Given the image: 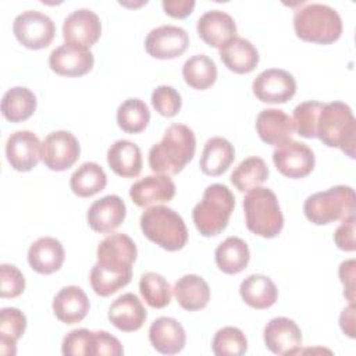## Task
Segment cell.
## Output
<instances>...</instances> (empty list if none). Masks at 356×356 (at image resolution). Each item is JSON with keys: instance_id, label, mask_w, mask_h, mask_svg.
Segmentation results:
<instances>
[{"instance_id": "ffe728a7", "label": "cell", "mask_w": 356, "mask_h": 356, "mask_svg": "<svg viewBox=\"0 0 356 356\" xmlns=\"http://www.w3.org/2000/svg\"><path fill=\"white\" fill-rule=\"evenodd\" d=\"M196 29L204 43L218 49L236 36V24L234 18L221 10L206 11L197 19Z\"/></svg>"}, {"instance_id": "ba28073f", "label": "cell", "mask_w": 356, "mask_h": 356, "mask_svg": "<svg viewBox=\"0 0 356 356\" xmlns=\"http://www.w3.org/2000/svg\"><path fill=\"white\" fill-rule=\"evenodd\" d=\"M355 202L353 188L337 185L310 195L303 203V211L309 221L316 225H324L353 216Z\"/></svg>"}, {"instance_id": "ee69618b", "label": "cell", "mask_w": 356, "mask_h": 356, "mask_svg": "<svg viewBox=\"0 0 356 356\" xmlns=\"http://www.w3.org/2000/svg\"><path fill=\"white\" fill-rule=\"evenodd\" d=\"M355 222L356 217L349 216L342 220L341 225L337 228L334 234V241L335 245L345 252H353L356 249V242H355Z\"/></svg>"}, {"instance_id": "f6af8a7d", "label": "cell", "mask_w": 356, "mask_h": 356, "mask_svg": "<svg viewBox=\"0 0 356 356\" xmlns=\"http://www.w3.org/2000/svg\"><path fill=\"white\" fill-rule=\"evenodd\" d=\"M96 332V355H108V356H121L124 353L121 342L107 331H95Z\"/></svg>"}, {"instance_id": "d590c367", "label": "cell", "mask_w": 356, "mask_h": 356, "mask_svg": "<svg viewBox=\"0 0 356 356\" xmlns=\"http://www.w3.org/2000/svg\"><path fill=\"white\" fill-rule=\"evenodd\" d=\"M268 167L260 157L252 156L242 160L231 174V182L239 192L250 191L268 178Z\"/></svg>"}, {"instance_id": "8fae6325", "label": "cell", "mask_w": 356, "mask_h": 356, "mask_svg": "<svg viewBox=\"0 0 356 356\" xmlns=\"http://www.w3.org/2000/svg\"><path fill=\"white\" fill-rule=\"evenodd\" d=\"M252 89L260 102L286 103L296 93V81L285 70L268 68L253 79Z\"/></svg>"}, {"instance_id": "74e56055", "label": "cell", "mask_w": 356, "mask_h": 356, "mask_svg": "<svg viewBox=\"0 0 356 356\" xmlns=\"http://www.w3.org/2000/svg\"><path fill=\"white\" fill-rule=\"evenodd\" d=\"M139 291L150 307L163 309L171 300V286L168 281L157 273H146L140 277Z\"/></svg>"}, {"instance_id": "3957f363", "label": "cell", "mask_w": 356, "mask_h": 356, "mask_svg": "<svg viewBox=\"0 0 356 356\" xmlns=\"http://www.w3.org/2000/svg\"><path fill=\"white\" fill-rule=\"evenodd\" d=\"M317 138L330 147H339L355 159L356 120L352 108L343 102L323 104L317 122Z\"/></svg>"}, {"instance_id": "bcb514c9", "label": "cell", "mask_w": 356, "mask_h": 356, "mask_svg": "<svg viewBox=\"0 0 356 356\" xmlns=\"http://www.w3.org/2000/svg\"><path fill=\"white\" fill-rule=\"evenodd\" d=\"M339 278L345 286L343 296L349 303H355V260L349 259L339 266Z\"/></svg>"}, {"instance_id": "52a82bcc", "label": "cell", "mask_w": 356, "mask_h": 356, "mask_svg": "<svg viewBox=\"0 0 356 356\" xmlns=\"http://www.w3.org/2000/svg\"><path fill=\"white\" fill-rule=\"evenodd\" d=\"M245 222L250 232L274 238L284 227V216L281 213L275 193L263 186L250 189L243 199Z\"/></svg>"}, {"instance_id": "d6986e66", "label": "cell", "mask_w": 356, "mask_h": 356, "mask_svg": "<svg viewBox=\"0 0 356 356\" xmlns=\"http://www.w3.org/2000/svg\"><path fill=\"white\" fill-rule=\"evenodd\" d=\"M127 207L117 195H107L95 200L86 214L89 227L100 234H108L125 220Z\"/></svg>"}, {"instance_id": "7a4b0ae2", "label": "cell", "mask_w": 356, "mask_h": 356, "mask_svg": "<svg viewBox=\"0 0 356 356\" xmlns=\"http://www.w3.org/2000/svg\"><path fill=\"white\" fill-rule=\"evenodd\" d=\"M196 138L184 124H171L160 142L149 150V165L156 174L175 175L193 159Z\"/></svg>"}, {"instance_id": "7bdbcfd3", "label": "cell", "mask_w": 356, "mask_h": 356, "mask_svg": "<svg viewBox=\"0 0 356 356\" xmlns=\"http://www.w3.org/2000/svg\"><path fill=\"white\" fill-rule=\"evenodd\" d=\"M25 289V278L14 264L3 263L0 266V296L17 298Z\"/></svg>"}, {"instance_id": "d4e9b609", "label": "cell", "mask_w": 356, "mask_h": 356, "mask_svg": "<svg viewBox=\"0 0 356 356\" xmlns=\"http://www.w3.org/2000/svg\"><path fill=\"white\" fill-rule=\"evenodd\" d=\"M64 257L65 253L61 242L51 236L36 239L28 249V263L39 274H51L60 270Z\"/></svg>"}, {"instance_id": "1f68e13d", "label": "cell", "mask_w": 356, "mask_h": 356, "mask_svg": "<svg viewBox=\"0 0 356 356\" xmlns=\"http://www.w3.org/2000/svg\"><path fill=\"white\" fill-rule=\"evenodd\" d=\"M107 185V175L97 163L81 164L70 178L71 191L79 197H90Z\"/></svg>"}, {"instance_id": "5bb4252c", "label": "cell", "mask_w": 356, "mask_h": 356, "mask_svg": "<svg viewBox=\"0 0 356 356\" xmlns=\"http://www.w3.org/2000/svg\"><path fill=\"white\" fill-rule=\"evenodd\" d=\"M102 35L100 18L89 8H78L67 15L63 24L65 43L89 49Z\"/></svg>"}, {"instance_id": "277c9868", "label": "cell", "mask_w": 356, "mask_h": 356, "mask_svg": "<svg viewBox=\"0 0 356 356\" xmlns=\"http://www.w3.org/2000/svg\"><path fill=\"white\" fill-rule=\"evenodd\" d=\"M293 29L302 40L330 44L339 39L342 19L335 8L321 3H310L295 11Z\"/></svg>"}, {"instance_id": "d6a6232c", "label": "cell", "mask_w": 356, "mask_h": 356, "mask_svg": "<svg viewBox=\"0 0 356 356\" xmlns=\"http://www.w3.org/2000/svg\"><path fill=\"white\" fill-rule=\"evenodd\" d=\"M26 328L25 314L15 307H3L0 310V352L6 356L17 353V341Z\"/></svg>"}, {"instance_id": "7402d4cb", "label": "cell", "mask_w": 356, "mask_h": 356, "mask_svg": "<svg viewBox=\"0 0 356 356\" xmlns=\"http://www.w3.org/2000/svg\"><path fill=\"white\" fill-rule=\"evenodd\" d=\"M256 131L263 142L278 147L292 139V118L280 108H264L256 118Z\"/></svg>"}, {"instance_id": "44dd1931", "label": "cell", "mask_w": 356, "mask_h": 356, "mask_svg": "<svg viewBox=\"0 0 356 356\" xmlns=\"http://www.w3.org/2000/svg\"><path fill=\"white\" fill-rule=\"evenodd\" d=\"M147 318V312L139 298L131 292L118 296L108 307V320L124 332H132L142 328Z\"/></svg>"}, {"instance_id": "2e32d148", "label": "cell", "mask_w": 356, "mask_h": 356, "mask_svg": "<svg viewBox=\"0 0 356 356\" xmlns=\"http://www.w3.org/2000/svg\"><path fill=\"white\" fill-rule=\"evenodd\" d=\"M40 140L32 131H17L6 143V156L17 171H31L40 160Z\"/></svg>"}, {"instance_id": "603a6c76", "label": "cell", "mask_w": 356, "mask_h": 356, "mask_svg": "<svg viewBox=\"0 0 356 356\" xmlns=\"http://www.w3.org/2000/svg\"><path fill=\"white\" fill-rule=\"evenodd\" d=\"M149 341L157 352L163 355H175L184 349L186 334L181 323L175 318L159 317L150 324Z\"/></svg>"}, {"instance_id": "7dc6e473", "label": "cell", "mask_w": 356, "mask_h": 356, "mask_svg": "<svg viewBox=\"0 0 356 356\" xmlns=\"http://www.w3.org/2000/svg\"><path fill=\"white\" fill-rule=\"evenodd\" d=\"M161 6L165 14H168L170 17L185 18L193 11L195 1L193 0H163Z\"/></svg>"}, {"instance_id": "9c48e42d", "label": "cell", "mask_w": 356, "mask_h": 356, "mask_svg": "<svg viewBox=\"0 0 356 356\" xmlns=\"http://www.w3.org/2000/svg\"><path fill=\"white\" fill-rule=\"evenodd\" d=\"M13 32L21 44L28 49L39 50L51 43L56 25L49 15L36 10H26L15 17Z\"/></svg>"}, {"instance_id": "6da1fadb", "label": "cell", "mask_w": 356, "mask_h": 356, "mask_svg": "<svg viewBox=\"0 0 356 356\" xmlns=\"http://www.w3.org/2000/svg\"><path fill=\"white\" fill-rule=\"evenodd\" d=\"M97 263L90 270V285L96 295L107 298L131 282L138 249L125 234H111L97 246Z\"/></svg>"}, {"instance_id": "8d00e7d4", "label": "cell", "mask_w": 356, "mask_h": 356, "mask_svg": "<svg viewBox=\"0 0 356 356\" xmlns=\"http://www.w3.org/2000/svg\"><path fill=\"white\" fill-rule=\"evenodd\" d=\"M150 120L147 104L140 99H127L117 110V124L128 134L142 132Z\"/></svg>"}, {"instance_id": "ac0fdd59", "label": "cell", "mask_w": 356, "mask_h": 356, "mask_svg": "<svg viewBox=\"0 0 356 356\" xmlns=\"http://www.w3.org/2000/svg\"><path fill=\"white\" fill-rule=\"evenodd\" d=\"M129 196L139 207L156 206L170 202L175 196V184L165 174L147 175L131 186Z\"/></svg>"}, {"instance_id": "f35d334b", "label": "cell", "mask_w": 356, "mask_h": 356, "mask_svg": "<svg viewBox=\"0 0 356 356\" xmlns=\"http://www.w3.org/2000/svg\"><path fill=\"white\" fill-rule=\"evenodd\" d=\"M211 349L217 356H242L248 350V339L236 327H224L214 334Z\"/></svg>"}, {"instance_id": "4fadbf2b", "label": "cell", "mask_w": 356, "mask_h": 356, "mask_svg": "<svg viewBox=\"0 0 356 356\" xmlns=\"http://www.w3.org/2000/svg\"><path fill=\"white\" fill-rule=\"evenodd\" d=\"M189 36L185 29L175 25H161L152 29L145 39L146 51L160 60H171L185 53Z\"/></svg>"}, {"instance_id": "cb8c5ba5", "label": "cell", "mask_w": 356, "mask_h": 356, "mask_svg": "<svg viewBox=\"0 0 356 356\" xmlns=\"http://www.w3.org/2000/svg\"><path fill=\"white\" fill-rule=\"evenodd\" d=\"M90 303L82 288L76 285H68L58 291L53 299V312L56 317L65 324H75L82 321Z\"/></svg>"}, {"instance_id": "ab89813d", "label": "cell", "mask_w": 356, "mask_h": 356, "mask_svg": "<svg viewBox=\"0 0 356 356\" xmlns=\"http://www.w3.org/2000/svg\"><path fill=\"white\" fill-rule=\"evenodd\" d=\"M321 108L323 103L314 100L298 104L293 108L292 114L293 131H296L298 135H300L302 138H317V122Z\"/></svg>"}, {"instance_id": "f546056e", "label": "cell", "mask_w": 356, "mask_h": 356, "mask_svg": "<svg viewBox=\"0 0 356 356\" xmlns=\"http://www.w3.org/2000/svg\"><path fill=\"white\" fill-rule=\"evenodd\" d=\"M239 293L246 305L259 310L271 307L278 298L275 284L271 278L261 274L246 277L239 285Z\"/></svg>"}, {"instance_id": "8992f818", "label": "cell", "mask_w": 356, "mask_h": 356, "mask_svg": "<svg viewBox=\"0 0 356 356\" xmlns=\"http://www.w3.org/2000/svg\"><path fill=\"white\" fill-rule=\"evenodd\" d=\"M139 222L143 235L168 252L179 250L186 245V225L182 217L167 206L149 207L142 213Z\"/></svg>"}, {"instance_id": "b9f144b4", "label": "cell", "mask_w": 356, "mask_h": 356, "mask_svg": "<svg viewBox=\"0 0 356 356\" xmlns=\"http://www.w3.org/2000/svg\"><path fill=\"white\" fill-rule=\"evenodd\" d=\"M152 104L154 110L164 117H174L181 110V95L167 85L157 86L152 93Z\"/></svg>"}, {"instance_id": "836d02e7", "label": "cell", "mask_w": 356, "mask_h": 356, "mask_svg": "<svg viewBox=\"0 0 356 356\" xmlns=\"http://www.w3.org/2000/svg\"><path fill=\"white\" fill-rule=\"evenodd\" d=\"M36 110V97L25 86H14L8 89L1 100V114L11 122L28 120Z\"/></svg>"}, {"instance_id": "30bf717a", "label": "cell", "mask_w": 356, "mask_h": 356, "mask_svg": "<svg viewBox=\"0 0 356 356\" xmlns=\"http://www.w3.org/2000/svg\"><path fill=\"white\" fill-rule=\"evenodd\" d=\"M79 153V142L68 131H54L49 134L40 146V160L53 171H64L72 167Z\"/></svg>"}, {"instance_id": "9a60e30c", "label": "cell", "mask_w": 356, "mask_h": 356, "mask_svg": "<svg viewBox=\"0 0 356 356\" xmlns=\"http://www.w3.org/2000/svg\"><path fill=\"white\" fill-rule=\"evenodd\" d=\"M93 53L75 44H61L49 56L51 71L63 76H82L93 68Z\"/></svg>"}, {"instance_id": "484cf974", "label": "cell", "mask_w": 356, "mask_h": 356, "mask_svg": "<svg viewBox=\"0 0 356 356\" xmlns=\"http://www.w3.org/2000/svg\"><path fill=\"white\" fill-rule=\"evenodd\" d=\"M220 58L235 74L252 72L259 64V51L248 39L235 36L220 49Z\"/></svg>"}, {"instance_id": "5b68a950", "label": "cell", "mask_w": 356, "mask_h": 356, "mask_svg": "<svg viewBox=\"0 0 356 356\" xmlns=\"http://www.w3.org/2000/svg\"><path fill=\"white\" fill-rule=\"evenodd\" d=\"M235 207V196L222 184L209 185L202 200L193 207L192 218L196 229L203 236H216L221 234L229 221Z\"/></svg>"}, {"instance_id": "f1b7e54d", "label": "cell", "mask_w": 356, "mask_h": 356, "mask_svg": "<svg viewBox=\"0 0 356 356\" xmlns=\"http://www.w3.org/2000/svg\"><path fill=\"white\" fill-rule=\"evenodd\" d=\"M174 295L182 309L196 312L207 306L210 300V288L200 275L186 274L175 282Z\"/></svg>"}, {"instance_id": "c3c4849f", "label": "cell", "mask_w": 356, "mask_h": 356, "mask_svg": "<svg viewBox=\"0 0 356 356\" xmlns=\"http://www.w3.org/2000/svg\"><path fill=\"white\" fill-rule=\"evenodd\" d=\"M353 323H355V303H349V306L346 309H343L339 316V325H341L342 331L350 338H355V324Z\"/></svg>"}, {"instance_id": "4316f807", "label": "cell", "mask_w": 356, "mask_h": 356, "mask_svg": "<svg viewBox=\"0 0 356 356\" xmlns=\"http://www.w3.org/2000/svg\"><path fill=\"white\" fill-rule=\"evenodd\" d=\"M107 163L110 168L120 177H136L142 171L140 149L131 140H115L107 150Z\"/></svg>"}, {"instance_id": "e575fe53", "label": "cell", "mask_w": 356, "mask_h": 356, "mask_svg": "<svg viewBox=\"0 0 356 356\" xmlns=\"http://www.w3.org/2000/svg\"><path fill=\"white\" fill-rule=\"evenodd\" d=\"M182 76L193 89H209L217 79L216 63L206 54L192 56L184 63Z\"/></svg>"}, {"instance_id": "e0dca14e", "label": "cell", "mask_w": 356, "mask_h": 356, "mask_svg": "<svg viewBox=\"0 0 356 356\" xmlns=\"http://www.w3.org/2000/svg\"><path fill=\"white\" fill-rule=\"evenodd\" d=\"M264 343L275 355L296 353L302 345L300 328L288 317L271 318L264 327Z\"/></svg>"}, {"instance_id": "83f0119b", "label": "cell", "mask_w": 356, "mask_h": 356, "mask_svg": "<svg viewBox=\"0 0 356 356\" xmlns=\"http://www.w3.org/2000/svg\"><path fill=\"white\" fill-rule=\"evenodd\" d=\"M235 159V149L229 140L221 136L210 138L203 147L200 156V170L210 177L224 174Z\"/></svg>"}, {"instance_id": "4dcf8cb0", "label": "cell", "mask_w": 356, "mask_h": 356, "mask_svg": "<svg viewBox=\"0 0 356 356\" xmlns=\"http://www.w3.org/2000/svg\"><path fill=\"white\" fill-rule=\"evenodd\" d=\"M217 267L225 274H238L246 268L250 252L248 243L238 236H228L222 241L214 253Z\"/></svg>"}, {"instance_id": "60d3db41", "label": "cell", "mask_w": 356, "mask_h": 356, "mask_svg": "<svg viewBox=\"0 0 356 356\" xmlns=\"http://www.w3.org/2000/svg\"><path fill=\"white\" fill-rule=\"evenodd\" d=\"M96 332L86 328L70 331L61 345V352L65 356H96Z\"/></svg>"}, {"instance_id": "7c38bea8", "label": "cell", "mask_w": 356, "mask_h": 356, "mask_svg": "<svg viewBox=\"0 0 356 356\" xmlns=\"http://www.w3.org/2000/svg\"><path fill=\"white\" fill-rule=\"evenodd\" d=\"M275 168L288 178H303L314 168V153L303 142L289 139L273 152Z\"/></svg>"}]
</instances>
